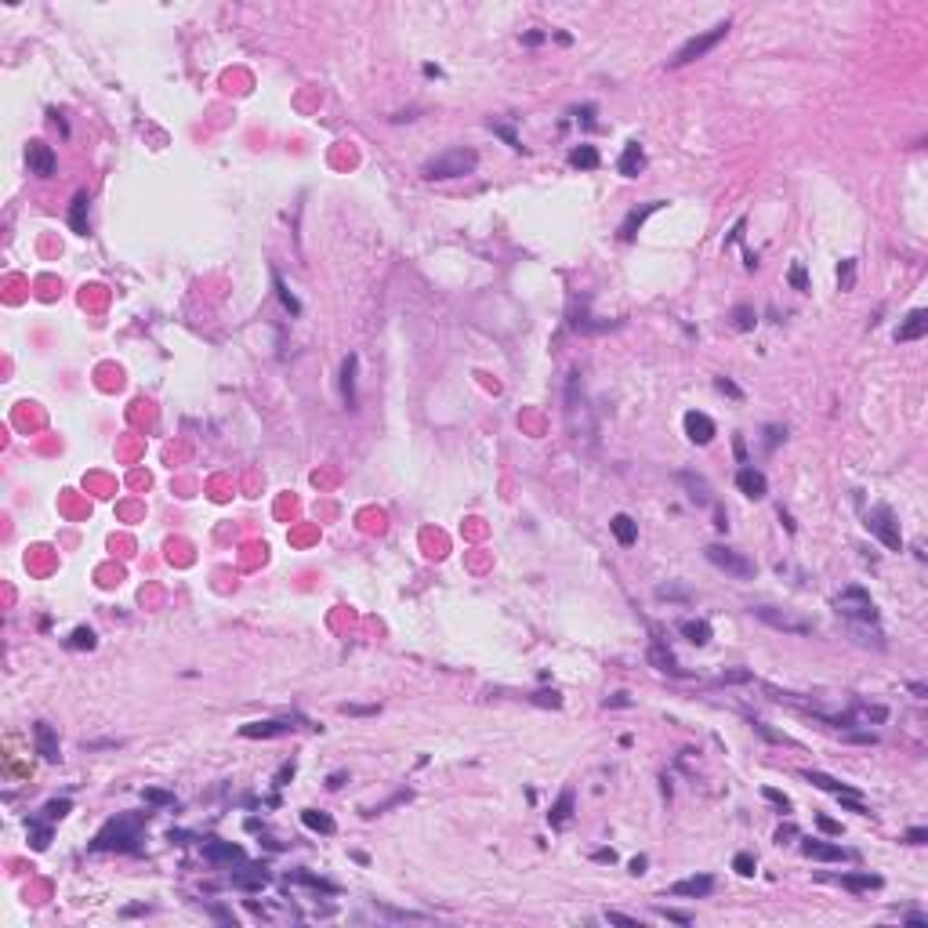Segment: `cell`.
I'll list each match as a JSON object with an SVG mask.
<instances>
[{
  "instance_id": "cell-1",
  "label": "cell",
  "mask_w": 928,
  "mask_h": 928,
  "mask_svg": "<svg viewBox=\"0 0 928 928\" xmlns=\"http://www.w3.org/2000/svg\"><path fill=\"white\" fill-rule=\"evenodd\" d=\"M566 428L577 442H591L595 439V417H591V406H588V396H584V385H580V374H569V385H566Z\"/></svg>"
},
{
  "instance_id": "cell-2",
  "label": "cell",
  "mask_w": 928,
  "mask_h": 928,
  "mask_svg": "<svg viewBox=\"0 0 928 928\" xmlns=\"http://www.w3.org/2000/svg\"><path fill=\"white\" fill-rule=\"evenodd\" d=\"M479 167V152L475 149H447V152H439L436 160H428L421 174L428 178V182H447V178H464V174H472Z\"/></svg>"
},
{
  "instance_id": "cell-3",
  "label": "cell",
  "mask_w": 928,
  "mask_h": 928,
  "mask_svg": "<svg viewBox=\"0 0 928 928\" xmlns=\"http://www.w3.org/2000/svg\"><path fill=\"white\" fill-rule=\"evenodd\" d=\"M726 33H729V22H718V25H711L707 33H696L693 40H685L678 51H675V58L667 62L671 69H678V66H689V62H696V58H704L711 47H715L718 40H726Z\"/></svg>"
},
{
  "instance_id": "cell-4",
  "label": "cell",
  "mask_w": 928,
  "mask_h": 928,
  "mask_svg": "<svg viewBox=\"0 0 928 928\" xmlns=\"http://www.w3.org/2000/svg\"><path fill=\"white\" fill-rule=\"evenodd\" d=\"M134 845H138V820H131V816H120V820L106 823V827L98 831V837H95V848H102V853H109V848L131 853Z\"/></svg>"
},
{
  "instance_id": "cell-5",
  "label": "cell",
  "mask_w": 928,
  "mask_h": 928,
  "mask_svg": "<svg viewBox=\"0 0 928 928\" xmlns=\"http://www.w3.org/2000/svg\"><path fill=\"white\" fill-rule=\"evenodd\" d=\"M704 555H707L711 566L722 569V573H729V577H736V580H754V562H751L747 555L726 548V544H707Z\"/></svg>"
},
{
  "instance_id": "cell-6",
  "label": "cell",
  "mask_w": 928,
  "mask_h": 928,
  "mask_svg": "<svg viewBox=\"0 0 928 928\" xmlns=\"http://www.w3.org/2000/svg\"><path fill=\"white\" fill-rule=\"evenodd\" d=\"M834 606H837V613L856 620V624H874V620H878V606H874V599L863 588H845L842 595H837Z\"/></svg>"
},
{
  "instance_id": "cell-7",
  "label": "cell",
  "mask_w": 928,
  "mask_h": 928,
  "mask_svg": "<svg viewBox=\"0 0 928 928\" xmlns=\"http://www.w3.org/2000/svg\"><path fill=\"white\" fill-rule=\"evenodd\" d=\"M867 530L878 537L888 551H903V533H899V523L888 508H870L867 512Z\"/></svg>"
},
{
  "instance_id": "cell-8",
  "label": "cell",
  "mask_w": 928,
  "mask_h": 928,
  "mask_svg": "<svg viewBox=\"0 0 928 928\" xmlns=\"http://www.w3.org/2000/svg\"><path fill=\"white\" fill-rule=\"evenodd\" d=\"M751 613L761 620V624H769V628H776V631H787V634H812V624L809 620H798L791 613H780V609H772V606H754Z\"/></svg>"
},
{
  "instance_id": "cell-9",
  "label": "cell",
  "mask_w": 928,
  "mask_h": 928,
  "mask_svg": "<svg viewBox=\"0 0 928 928\" xmlns=\"http://www.w3.org/2000/svg\"><path fill=\"white\" fill-rule=\"evenodd\" d=\"M25 163H29V174H36V178L55 174V152H51V145H44V142L25 145Z\"/></svg>"
},
{
  "instance_id": "cell-10",
  "label": "cell",
  "mask_w": 928,
  "mask_h": 928,
  "mask_svg": "<svg viewBox=\"0 0 928 928\" xmlns=\"http://www.w3.org/2000/svg\"><path fill=\"white\" fill-rule=\"evenodd\" d=\"M736 486H740V493L743 497H751V501H761L769 493V479L758 472V468H751V464H743L740 472H736Z\"/></svg>"
},
{
  "instance_id": "cell-11",
  "label": "cell",
  "mask_w": 928,
  "mask_h": 928,
  "mask_svg": "<svg viewBox=\"0 0 928 928\" xmlns=\"http://www.w3.org/2000/svg\"><path fill=\"white\" fill-rule=\"evenodd\" d=\"M802 853L809 859H823V863H845L848 853L842 845H831V842H820V837H802Z\"/></svg>"
},
{
  "instance_id": "cell-12",
  "label": "cell",
  "mask_w": 928,
  "mask_h": 928,
  "mask_svg": "<svg viewBox=\"0 0 928 928\" xmlns=\"http://www.w3.org/2000/svg\"><path fill=\"white\" fill-rule=\"evenodd\" d=\"M671 896H689V899H700V896H711L715 892V878L711 874H696V878H682L667 888Z\"/></svg>"
},
{
  "instance_id": "cell-13",
  "label": "cell",
  "mask_w": 928,
  "mask_h": 928,
  "mask_svg": "<svg viewBox=\"0 0 928 928\" xmlns=\"http://www.w3.org/2000/svg\"><path fill=\"white\" fill-rule=\"evenodd\" d=\"M33 743H36V754H40L44 761H58V733L47 726V722H36L33 726Z\"/></svg>"
},
{
  "instance_id": "cell-14",
  "label": "cell",
  "mask_w": 928,
  "mask_h": 928,
  "mask_svg": "<svg viewBox=\"0 0 928 928\" xmlns=\"http://www.w3.org/2000/svg\"><path fill=\"white\" fill-rule=\"evenodd\" d=\"M685 431H689V439L696 442V447H707L711 439H715V421H711L707 414H685Z\"/></svg>"
},
{
  "instance_id": "cell-15",
  "label": "cell",
  "mask_w": 928,
  "mask_h": 928,
  "mask_svg": "<svg viewBox=\"0 0 928 928\" xmlns=\"http://www.w3.org/2000/svg\"><path fill=\"white\" fill-rule=\"evenodd\" d=\"M203 856H207L211 863H243V848L233 845V842H218V837H211L207 845H203Z\"/></svg>"
},
{
  "instance_id": "cell-16",
  "label": "cell",
  "mask_w": 928,
  "mask_h": 928,
  "mask_svg": "<svg viewBox=\"0 0 928 928\" xmlns=\"http://www.w3.org/2000/svg\"><path fill=\"white\" fill-rule=\"evenodd\" d=\"M925 334H928V312H925V309H914L907 320L899 323L896 341H918V337H925Z\"/></svg>"
},
{
  "instance_id": "cell-17",
  "label": "cell",
  "mask_w": 928,
  "mask_h": 928,
  "mask_svg": "<svg viewBox=\"0 0 928 928\" xmlns=\"http://www.w3.org/2000/svg\"><path fill=\"white\" fill-rule=\"evenodd\" d=\"M805 780H809V783H816V787H823V791H831V794H837V798H859V791H856V787H848V783H842V780H834V776H827V772L805 769Z\"/></svg>"
},
{
  "instance_id": "cell-18",
  "label": "cell",
  "mask_w": 928,
  "mask_h": 928,
  "mask_svg": "<svg viewBox=\"0 0 928 928\" xmlns=\"http://www.w3.org/2000/svg\"><path fill=\"white\" fill-rule=\"evenodd\" d=\"M617 171L624 174V178H639L645 171V152H642L639 142H628L624 156H620V163H617Z\"/></svg>"
},
{
  "instance_id": "cell-19",
  "label": "cell",
  "mask_w": 928,
  "mask_h": 928,
  "mask_svg": "<svg viewBox=\"0 0 928 928\" xmlns=\"http://www.w3.org/2000/svg\"><path fill=\"white\" fill-rule=\"evenodd\" d=\"M660 207H664V200H653V203H645V207L631 211L628 218H624V225H620V239H634V233H639V228H642V222L650 218V214H656Z\"/></svg>"
},
{
  "instance_id": "cell-20",
  "label": "cell",
  "mask_w": 928,
  "mask_h": 928,
  "mask_svg": "<svg viewBox=\"0 0 928 928\" xmlns=\"http://www.w3.org/2000/svg\"><path fill=\"white\" fill-rule=\"evenodd\" d=\"M355 370H359V355H348L345 366H341V396H345L348 410H355V403H359V396H355Z\"/></svg>"
},
{
  "instance_id": "cell-21",
  "label": "cell",
  "mask_w": 928,
  "mask_h": 928,
  "mask_svg": "<svg viewBox=\"0 0 928 928\" xmlns=\"http://www.w3.org/2000/svg\"><path fill=\"white\" fill-rule=\"evenodd\" d=\"M290 729L294 726H287V722H250V726H239V736H247V740H265V736H283Z\"/></svg>"
},
{
  "instance_id": "cell-22",
  "label": "cell",
  "mask_w": 928,
  "mask_h": 928,
  "mask_svg": "<svg viewBox=\"0 0 928 928\" xmlns=\"http://www.w3.org/2000/svg\"><path fill=\"white\" fill-rule=\"evenodd\" d=\"M609 530H613L617 544H624V548H631V544L639 540V523H634L631 515H613L609 519Z\"/></svg>"
},
{
  "instance_id": "cell-23",
  "label": "cell",
  "mask_w": 928,
  "mask_h": 928,
  "mask_svg": "<svg viewBox=\"0 0 928 928\" xmlns=\"http://www.w3.org/2000/svg\"><path fill=\"white\" fill-rule=\"evenodd\" d=\"M87 193H76L73 196V207H69V225H73V233L76 236H87Z\"/></svg>"
},
{
  "instance_id": "cell-24",
  "label": "cell",
  "mask_w": 928,
  "mask_h": 928,
  "mask_svg": "<svg viewBox=\"0 0 928 928\" xmlns=\"http://www.w3.org/2000/svg\"><path fill=\"white\" fill-rule=\"evenodd\" d=\"M569 816H573V791H562V794H558V802L551 805L548 820H551V827H566Z\"/></svg>"
},
{
  "instance_id": "cell-25",
  "label": "cell",
  "mask_w": 928,
  "mask_h": 928,
  "mask_svg": "<svg viewBox=\"0 0 928 928\" xmlns=\"http://www.w3.org/2000/svg\"><path fill=\"white\" fill-rule=\"evenodd\" d=\"M682 482H685V490H689V501L693 504H711V486L700 479V475H693V472H682L678 475Z\"/></svg>"
},
{
  "instance_id": "cell-26",
  "label": "cell",
  "mask_w": 928,
  "mask_h": 928,
  "mask_svg": "<svg viewBox=\"0 0 928 928\" xmlns=\"http://www.w3.org/2000/svg\"><path fill=\"white\" fill-rule=\"evenodd\" d=\"M837 881L853 892H870V888H881V878L878 874H837Z\"/></svg>"
},
{
  "instance_id": "cell-27",
  "label": "cell",
  "mask_w": 928,
  "mask_h": 928,
  "mask_svg": "<svg viewBox=\"0 0 928 928\" xmlns=\"http://www.w3.org/2000/svg\"><path fill=\"white\" fill-rule=\"evenodd\" d=\"M678 631H682L693 645H707V642H711V624H707V620H682Z\"/></svg>"
},
{
  "instance_id": "cell-28",
  "label": "cell",
  "mask_w": 928,
  "mask_h": 928,
  "mask_svg": "<svg viewBox=\"0 0 928 928\" xmlns=\"http://www.w3.org/2000/svg\"><path fill=\"white\" fill-rule=\"evenodd\" d=\"M569 163L580 167V171H595L599 167V149L595 145H577L573 152H569Z\"/></svg>"
},
{
  "instance_id": "cell-29",
  "label": "cell",
  "mask_w": 928,
  "mask_h": 928,
  "mask_svg": "<svg viewBox=\"0 0 928 928\" xmlns=\"http://www.w3.org/2000/svg\"><path fill=\"white\" fill-rule=\"evenodd\" d=\"M301 823L309 831H320V834H334V820L326 816V812H320V809H305L301 812Z\"/></svg>"
},
{
  "instance_id": "cell-30",
  "label": "cell",
  "mask_w": 928,
  "mask_h": 928,
  "mask_svg": "<svg viewBox=\"0 0 928 928\" xmlns=\"http://www.w3.org/2000/svg\"><path fill=\"white\" fill-rule=\"evenodd\" d=\"M233 885L236 888H261V885H269V874L261 867H250L247 874H233Z\"/></svg>"
},
{
  "instance_id": "cell-31",
  "label": "cell",
  "mask_w": 928,
  "mask_h": 928,
  "mask_svg": "<svg viewBox=\"0 0 928 928\" xmlns=\"http://www.w3.org/2000/svg\"><path fill=\"white\" fill-rule=\"evenodd\" d=\"M650 660H653V664H656L660 671H667V675H685V671L675 664V656H671V653L664 650V645H653V650H650Z\"/></svg>"
},
{
  "instance_id": "cell-32",
  "label": "cell",
  "mask_w": 928,
  "mask_h": 928,
  "mask_svg": "<svg viewBox=\"0 0 928 928\" xmlns=\"http://www.w3.org/2000/svg\"><path fill=\"white\" fill-rule=\"evenodd\" d=\"M754 323H758V316H754L751 305H736L733 309V326L736 330H754Z\"/></svg>"
},
{
  "instance_id": "cell-33",
  "label": "cell",
  "mask_w": 928,
  "mask_h": 928,
  "mask_svg": "<svg viewBox=\"0 0 928 928\" xmlns=\"http://www.w3.org/2000/svg\"><path fill=\"white\" fill-rule=\"evenodd\" d=\"M69 645H73V650H95V631L91 628H76Z\"/></svg>"
},
{
  "instance_id": "cell-34",
  "label": "cell",
  "mask_w": 928,
  "mask_h": 928,
  "mask_svg": "<svg viewBox=\"0 0 928 928\" xmlns=\"http://www.w3.org/2000/svg\"><path fill=\"white\" fill-rule=\"evenodd\" d=\"M69 809H73V802H69V798H58V802H47V805H44V820H62V816H66Z\"/></svg>"
},
{
  "instance_id": "cell-35",
  "label": "cell",
  "mask_w": 928,
  "mask_h": 928,
  "mask_svg": "<svg viewBox=\"0 0 928 928\" xmlns=\"http://www.w3.org/2000/svg\"><path fill=\"white\" fill-rule=\"evenodd\" d=\"M29 837H33V848H47V842H51V831L44 827V823L29 820Z\"/></svg>"
},
{
  "instance_id": "cell-36",
  "label": "cell",
  "mask_w": 928,
  "mask_h": 928,
  "mask_svg": "<svg viewBox=\"0 0 928 928\" xmlns=\"http://www.w3.org/2000/svg\"><path fill=\"white\" fill-rule=\"evenodd\" d=\"M787 279H791V287H794V290H809V276H805V265H802V261H794V265H791V272H787Z\"/></svg>"
},
{
  "instance_id": "cell-37",
  "label": "cell",
  "mask_w": 928,
  "mask_h": 928,
  "mask_svg": "<svg viewBox=\"0 0 928 928\" xmlns=\"http://www.w3.org/2000/svg\"><path fill=\"white\" fill-rule=\"evenodd\" d=\"M656 599H671V602H689V591H685V588H675V584H664V588H656Z\"/></svg>"
},
{
  "instance_id": "cell-38",
  "label": "cell",
  "mask_w": 928,
  "mask_h": 928,
  "mask_svg": "<svg viewBox=\"0 0 928 928\" xmlns=\"http://www.w3.org/2000/svg\"><path fill=\"white\" fill-rule=\"evenodd\" d=\"M276 290H279V301H283L287 309H290V312L298 316V312H301V301H298L294 294H290V290H287V283H283V279H279V276H276Z\"/></svg>"
},
{
  "instance_id": "cell-39",
  "label": "cell",
  "mask_w": 928,
  "mask_h": 928,
  "mask_svg": "<svg viewBox=\"0 0 928 928\" xmlns=\"http://www.w3.org/2000/svg\"><path fill=\"white\" fill-rule=\"evenodd\" d=\"M837 279H842V290H853V279H856V261L845 258L842 269H837Z\"/></svg>"
},
{
  "instance_id": "cell-40",
  "label": "cell",
  "mask_w": 928,
  "mask_h": 928,
  "mask_svg": "<svg viewBox=\"0 0 928 928\" xmlns=\"http://www.w3.org/2000/svg\"><path fill=\"white\" fill-rule=\"evenodd\" d=\"M733 870H736V874H743V878H751V874H754V856L740 853V856L733 859Z\"/></svg>"
},
{
  "instance_id": "cell-41",
  "label": "cell",
  "mask_w": 928,
  "mask_h": 928,
  "mask_svg": "<svg viewBox=\"0 0 928 928\" xmlns=\"http://www.w3.org/2000/svg\"><path fill=\"white\" fill-rule=\"evenodd\" d=\"M294 881H305V885H312V888H323V892H334V885L330 881H323V878H316V874H294Z\"/></svg>"
},
{
  "instance_id": "cell-42",
  "label": "cell",
  "mask_w": 928,
  "mask_h": 928,
  "mask_svg": "<svg viewBox=\"0 0 928 928\" xmlns=\"http://www.w3.org/2000/svg\"><path fill=\"white\" fill-rule=\"evenodd\" d=\"M606 921L609 925H624V928H642L639 918H628V914H617V910H606Z\"/></svg>"
},
{
  "instance_id": "cell-43",
  "label": "cell",
  "mask_w": 928,
  "mask_h": 928,
  "mask_svg": "<svg viewBox=\"0 0 928 928\" xmlns=\"http://www.w3.org/2000/svg\"><path fill=\"white\" fill-rule=\"evenodd\" d=\"M533 704H540V707H562V696H558V693H533Z\"/></svg>"
},
{
  "instance_id": "cell-44",
  "label": "cell",
  "mask_w": 928,
  "mask_h": 928,
  "mask_svg": "<svg viewBox=\"0 0 928 928\" xmlns=\"http://www.w3.org/2000/svg\"><path fill=\"white\" fill-rule=\"evenodd\" d=\"M656 914H660V918H667V921H678V925H693V918H689V914H682V910H667V907H660Z\"/></svg>"
},
{
  "instance_id": "cell-45",
  "label": "cell",
  "mask_w": 928,
  "mask_h": 928,
  "mask_svg": "<svg viewBox=\"0 0 928 928\" xmlns=\"http://www.w3.org/2000/svg\"><path fill=\"white\" fill-rule=\"evenodd\" d=\"M761 794H765V798H769L772 805H780L783 812L791 809V798H787V794H780V791H772V787H765V791H761Z\"/></svg>"
},
{
  "instance_id": "cell-46",
  "label": "cell",
  "mask_w": 928,
  "mask_h": 928,
  "mask_svg": "<svg viewBox=\"0 0 928 928\" xmlns=\"http://www.w3.org/2000/svg\"><path fill=\"white\" fill-rule=\"evenodd\" d=\"M715 388H718V392H726V396H733V399H740V396H743V392L736 388L729 377H718V381H715Z\"/></svg>"
},
{
  "instance_id": "cell-47",
  "label": "cell",
  "mask_w": 928,
  "mask_h": 928,
  "mask_svg": "<svg viewBox=\"0 0 928 928\" xmlns=\"http://www.w3.org/2000/svg\"><path fill=\"white\" fill-rule=\"evenodd\" d=\"M903 842H910V845H925V842H928V831H925V827H914V831L903 834Z\"/></svg>"
},
{
  "instance_id": "cell-48",
  "label": "cell",
  "mask_w": 928,
  "mask_h": 928,
  "mask_svg": "<svg viewBox=\"0 0 928 928\" xmlns=\"http://www.w3.org/2000/svg\"><path fill=\"white\" fill-rule=\"evenodd\" d=\"M493 131H497V134H501V138H504V142H508V145H512V149H523V145H519V138H515V131H512V127H504V123H497V127H493Z\"/></svg>"
},
{
  "instance_id": "cell-49",
  "label": "cell",
  "mask_w": 928,
  "mask_h": 928,
  "mask_svg": "<svg viewBox=\"0 0 928 928\" xmlns=\"http://www.w3.org/2000/svg\"><path fill=\"white\" fill-rule=\"evenodd\" d=\"M145 802H152V805H171L174 798H171L167 791H145Z\"/></svg>"
},
{
  "instance_id": "cell-50",
  "label": "cell",
  "mask_w": 928,
  "mask_h": 928,
  "mask_svg": "<svg viewBox=\"0 0 928 928\" xmlns=\"http://www.w3.org/2000/svg\"><path fill=\"white\" fill-rule=\"evenodd\" d=\"M345 715H377V707H359V704H341Z\"/></svg>"
},
{
  "instance_id": "cell-51",
  "label": "cell",
  "mask_w": 928,
  "mask_h": 928,
  "mask_svg": "<svg viewBox=\"0 0 928 928\" xmlns=\"http://www.w3.org/2000/svg\"><path fill=\"white\" fill-rule=\"evenodd\" d=\"M765 436H769V439H765V447L772 450V447H776V442H780V439L787 436V431H783V428H776V425H772V428H765Z\"/></svg>"
},
{
  "instance_id": "cell-52",
  "label": "cell",
  "mask_w": 928,
  "mask_h": 928,
  "mask_svg": "<svg viewBox=\"0 0 928 928\" xmlns=\"http://www.w3.org/2000/svg\"><path fill=\"white\" fill-rule=\"evenodd\" d=\"M842 805H845L848 812H859V816H870V809H867V805H859L856 798H842Z\"/></svg>"
},
{
  "instance_id": "cell-53",
  "label": "cell",
  "mask_w": 928,
  "mask_h": 928,
  "mask_svg": "<svg viewBox=\"0 0 928 928\" xmlns=\"http://www.w3.org/2000/svg\"><path fill=\"white\" fill-rule=\"evenodd\" d=\"M816 823H820V831H827V834H842V823H834L831 816H820Z\"/></svg>"
},
{
  "instance_id": "cell-54",
  "label": "cell",
  "mask_w": 928,
  "mask_h": 928,
  "mask_svg": "<svg viewBox=\"0 0 928 928\" xmlns=\"http://www.w3.org/2000/svg\"><path fill=\"white\" fill-rule=\"evenodd\" d=\"M848 740L853 743H878V736L874 733H848Z\"/></svg>"
},
{
  "instance_id": "cell-55",
  "label": "cell",
  "mask_w": 928,
  "mask_h": 928,
  "mask_svg": "<svg viewBox=\"0 0 928 928\" xmlns=\"http://www.w3.org/2000/svg\"><path fill=\"white\" fill-rule=\"evenodd\" d=\"M595 859H599V863H613L617 853H613V848H599V853H595Z\"/></svg>"
},
{
  "instance_id": "cell-56",
  "label": "cell",
  "mask_w": 928,
  "mask_h": 928,
  "mask_svg": "<svg viewBox=\"0 0 928 928\" xmlns=\"http://www.w3.org/2000/svg\"><path fill=\"white\" fill-rule=\"evenodd\" d=\"M645 863H650L645 856H634V859H631V874H645Z\"/></svg>"
},
{
  "instance_id": "cell-57",
  "label": "cell",
  "mask_w": 928,
  "mask_h": 928,
  "mask_svg": "<svg viewBox=\"0 0 928 928\" xmlns=\"http://www.w3.org/2000/svg\"><path fill=\"white\" fill-rule=\"evenodd\" d=\"M907 925H914V928H928V918H921V914H907Z\"/></svg>"
},
{
  "instance_id": "cell-58",
  "label": "cell",
  "mask_w": 928,
  "mask_h": 928,
  "mask_svg": "<svg viewBox=\"0 0 928 928\" xmlns=\"http://www.w3.org/2000/svg\"><path fill=\"white\" fill-rule=\"evenodd\" d=\"M743 678H747V671H729L726 675V682H743Z\"/></svg>"
},
{
  "instance_id": "cell-59",
  "label": "cell",
  "mask_w": 928,
  "mask_h": 928,
  "mask_svg": "<svg viewBox=\"0 0 928 928\" xmlns=\"http://www.w3.org/2000/svg\"><path fill=\"white\" fill-rule=\"evenodd\" d=\"M910 693H914V696H925L928 689H925V685H921V682H910Z\"/></svg>"
}]
</instances>
